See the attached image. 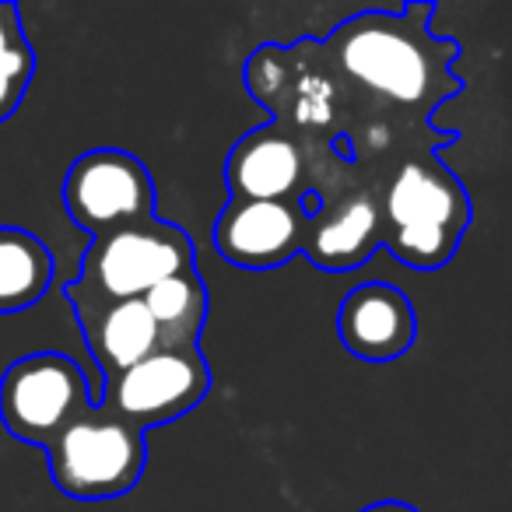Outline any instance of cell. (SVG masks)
I'll return each instance as SVG.
<instances>
[{
	"label": "cell",
	"instance_id": "cell-1",
	"mask_svg": "<svg viewBox=\"0 0 512 512\" xmlns=\"http://www.w3.org/2000/svg\"><path fill=\"white\" fill-rule=\"evenodd\" d=\"M327 53L344 78L411 116L432 113L463 88L453 74L460 46L411 22V4L400 11H358L337 25Z\"/></svg>",
	"mask_w": 512,
	"mask_h": 512
},
{
	"label": "cell",
	"instance_id": "cell-2",
	"mask_svg": "<svg viewBox=\"0 0 512 512\" xmlns=\"http://www.w3.org/2000/svg\"><path fill=\"white\" fill-rule=\"evenodd\" d=\"M379 200L383 246L414 271H439L470 228V197L435 155L404 158Z\"/></svg>",
	"mask_w": 512,
	"mask_h": 512
},
{
	"label": "cell",
	"instance_id": "cell-3",
	"mask_svg": "<svg viewBox=\"0 0 512 512\" xmlns=\"http://www.w3.org/2000/svg\"><path fill=\"white\" fill-rule=\"evenodd\" d=\"M186 271H197V246L190 232L155 214L151 221L116 228L88 242L78 278L64 285V299L71 306L141 299L158 281Z\"/></svg>",
	"mask_w": 512,
	"mask_h": 512
},
{
	"label": "cell",
	"instance_id": "cell-4",
	"mask_svg": "<svg viewBox=\"0 0 512 512\" xmlns=\"http://www.w3.org/2000/svg\"><path fill=\"white\" fill-rule=\"evenodd\" d=\"M43 449L53 484L74 502H109L127 495L148 467L144 432L99 407H88Z\"/></svg>",
	"mask_w": 512,
	"mask_h": 512
},
{
	"label": "cell",
	"instance_id": "cell-5",
	"mask_svg": "<svg viewBox=\"0 0 512 512\" xmlns=\"http://www.w3.org/2000/svg\"><path fill=\"white\" fill-rule=\"evenodd\" d=\"M88 407V379L64 351H32L0 376V425L25 446H46Z\"/></svg>",
	"mask_w": 512,
	"mask_h": 512
},
{
	"label": "cell",
	"instance_id": "cell-6",
	"mask_svg": "<svg viewBox=\"0 0 512 512\" xmlns=\"http://www.w3.org/2000/svg\"><path fill=\"white\" fill-rule=\"evenodd\" d=\"M71 221L92 239L155 218V179L123 148H92L71 162L60 186Z\"/></svg>",
	"mask_w": 512,
	"mask_h": 512
},
{
	"label": "cell",
	"instance_id": "cell-7",
	"mask_svg": "<svg viewBox=\"0 0 512 512\" xmlns=\"http://www.w3.org/2000/svg\"><path fill=\"white\" fill-rule=\"evenodd\" d=\"M211 393V365L200 348L155 351L144 362L102 383L95 407L134 425L137 432L162 428L190 414Z\"/></svg>",
	"mask_w": 512,
	"mask_h": 512
},
{
	"label": "cell",
	"instance_id": "cell-8",
	"mask_svg": "<svg viewBox=\"0 0 512 512\" xmlns=\"http://www.w3.org/2000/svg\"><path fill=\"white\" fill-rule=\"evenodd\" d=\"M306 221L302 193L288 200L228 197L214 218V249L242 271H274L299 256Z\"/></svg>",
	"mask_w": 512,
	"mask_h": 512
},
{
	"label": "cell",
	"instance_id": "cell-9",
	"mask_svg": "<svg viewBox=\"0 0 512 512\" xmlns=\"http://www.w3.org/2000/svg\"><path fill=\"white\" fill-rule=\"evenodd\" d=\"M337 341L362 362H393L418 341V316L400 288L365 281L337 309Z\"/></svg>",
	"mask_w": 512,
	"mask_h": 512
},
{
	"label": "cell",
	"instance_id": "cell-10",
	"mask_svg": "<svg viewBox=\"0 0 512 512\" xmlns=\"http://www.w3.org/2000/svg\"><path fill=\"white\" fill-rule=\"evenodd\" d=\"M306 158L288 130L264 123L242 134L225 158V190L235 200H288L302 193Z\"/></svg>",
	"mask_w": 512,
	"mask_h": 512
},
{
	"label": "cell",
	"instance_id": "cell-11",
	"mask_svg": "<svg viewBox=\"0 0 512 512\" xmlns=\"http://www.w3.org/2000/svg\"><path fill=\"white\" fill-rule=\"evenodd\" d=\"M383 246V221H379L376 193L358 190L337 204H323L302 232V249L309 264L320 271H355L369 264L372 253Z\"/></svg>",
	"mask_w": 512,
	"mask_h": 512
},
{
	"label": "cell",
	"instance_id": "cell-12",
	"mask_svg": "<svg viewBox=\"0 0 512 512\" xmlns=\"http://www.w3.org/2000/svg\"><path fill=\"white\" fill-rule=\"evenodd\" d=\"M74 316L85 334V348L92 351L102 372V383L120 376L123 369L144 362L148 355L162 351L155 320L148 316L141 299L127 302H74Z\"/></svg>",
	"mask_w": 512,
	"mask_h": 512
},
{
	"label": "cell",
	"instance_id": "cell-13",
	"mask_svg": "<svg viewBox=\"0 0 512 512\" xmlns=\"http://www.w3.org/2000/svg\"><path fill=\"white\" fill-rule=\"evenodd\" d=\"M53 253L36 232L0 225V316L32 309L53 285Z\"/></svg>",
	"mask_w": 512,
	"mask_h": 512
},
{
	"label": "cell",
	"instance_id": "cell-14",
	"mask_svg": "<svg viewBox=\"0 0 512 512\" xmlns=\"http://www.w3.org/2000/svg\"><path fill=\"white\" fill-rule=\"evenodd\" d=\"M141 302L151 320H155L165 351L200 348V337H204L207 327V306H211L200 271H186L176 274V278L158 281L151 292L141 295Z\"/></svg>",
	"mask_w": 512,
	"mask_h": 512
},
{
	"label": "cell",
	"instance_id": "cell-15",
	"mask_svg": "<svg viewBox=\"0 0 512 512\" xmlns=\"http://www.w3.org/2000/svg\"><path fill=\"white\" fill-rule=\"evenodd\" d=\"M36 78V50L25 39L18 4H0V123L22 109Z\"/></svg>",
	"mask_w": 512,
	"mask_h": 512
},
{
	"label": "cell",
	"instance_id": "cell-16",
	"mask_svg": "<svg viewBox=\"0 0 512 512\" xmlns=\"http://www.w3.org/2000/svg\"><path fill=\"white\" fill-rule=\"evenodd\" d=\"M362 512H418L411 502H397V498H383V502H372L365 505Z\"/></svg>",
	"mask_w": 512,
	"mask_h": 512
}]
</instances>
